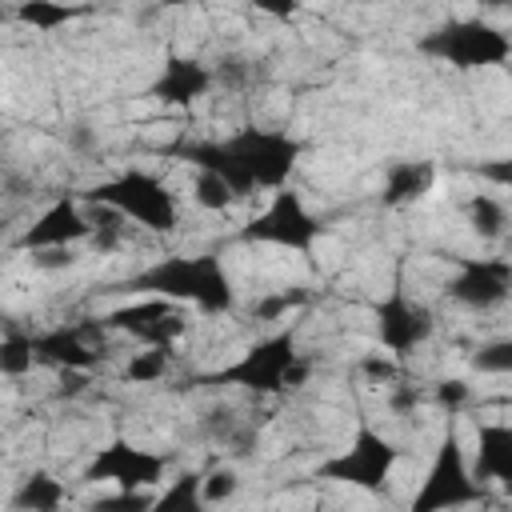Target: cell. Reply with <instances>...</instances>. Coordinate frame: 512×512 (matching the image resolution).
Returning a JSON list of instances; mask_svg holds the SVG:
<instances>
[{
    "label": "cell",
    "mask_w": 512,
    "mask_h": 512,
    "mask_svg": "<svg viewBox=\"0 0 512 512\" xmlns=\"http://www.w3.org/2000/svg\"><path fill=\"white\" fill-rule=\"evenodd\" d=\"M76 240H88V216L80 212L76 196L56 200L36 216V224L20 236V248L28 252H52V248H72Z\"/></svg>",
    "instance_id": "cell-14"
},
{
    "label": "cell",
    "mask_w": 512,
    "mask_h": 512,
    "mask_svg": "<svg viewBox=\"0 0 512 512\" xmlns=\"http://www.w3.org/2000/svg\"><path fill=\"white\" fill-rule=\"evenodd\" d=\"M168 368H172V352H168V348H148V352L128 356L124 380H128V384H156V380L168 376Z\"/></svg>",
    "instance_id": "cell-26"
},
{
    "label": "cell",
    "mask_w": 512,
    "mask_h": 512,
    "mask_svg": "<svg viewBox=\"0 0 512 512\" xmlns=\"http://www.w3.org/2000/svg\"><path fill=\"white\" fill-rule=\"evenodd\" d=\"M360 372H364L368 380H376V384H400V364L388 360V356H368V360H360Z\"/></svg>",
    "instance_id": "cell-32"
},
{
    "label": "cell",
    "mask_w": 512,
    "mask_h": 512,
    "mask_svg": "<svg viewBox=\"0 0 512 512\" xmlns=\"http://www.w3.org/2000/svg\"><path fill=\"white\" fill-rule=\"evenodd\" d=\"M192 200H196L200 208H208V212H224V208L232 204V192H228V184H224L220 176L200 172L196 184H192Z\"/></svg>",
    "instance_id": "cell-27"
},
{
    "label": "cell",
    "mask_w": 512,
    "mask_h": 512,
    "mask_svg": "<svg viewBox=\"0 0 512 512\" xmlns=\"http://www.w3.org/2000/svg\"><path fill=\"white\" fill-rule=\"evenodd\" d=\"M8 16H12V12H8V8H0V20H8Z\"/></svg>",
    "instance_id": "cell-36"
},
{
    "label": "cell",
    "mask_w": 512,
    "mask_h": 512,
    "mask_svg": "<svg viewBox=\"0 0 512 512\" xmlns=\"http://www.w3.org/2000/svg\"><path fill=\"white\" fill-rule=\"evenodd\" d=\"M436 184V164L432 160H392L384 168V188H380V204L384 208H404L416 204L432 192Z\"/></svg>",
    "instance_id": "cell-16"
},
{
    "label": "cell",
    "mask_w": 512,
    "mask_h": 512,
    "mask_svg": "<svg viewBox=\"0 0 512 512\" xmlns=\"http://www.w3.org/2000/svg\"><path fill=\"white\" fill-rule=\"evenodd\" d=\"M80 200L100 204V208H112V212H120L124 220H136V224H144V228H152V232H172V228L180 224L176 196L164 188V180H156L152 172H140V168L92 184Z\"/></svg>",
    "instance_id": "cell-4"
},
{
    "label": "cell",
    "mask_w": 512,
    "mask_h": 512,
    "mask_svg": "<svg viewBox=\"0 0 512 512\" xmlns=\"http://www.w3.org/2000/svg\"><path fill=\"white\" fill-rule=\"evenodd\" d=\"M172 456L168 452H152V448H140L132 440H112L104 444L88 468H84V480L92 484H116V492H148L160 484V476L168 472Z\"/></svg>",
    "instance_id": "cell-9"
},
{
    "label": "cell",
    "mask_w": 512,
    "mask_h": 512,
    "mask_svg": "<svg viewBox=\"0 0 512 512\" xmlns=\"http://www.w3.org/2000/svg\"><path fill=\"white\" fill-rule=\"evenodd\" d=\"M456 276L448 284V296L472 312H492L508 300L512 288V260L504 256H460Z\"/></svg>",
    "instance_id": "cell-12"
},
{
    "label": "cell",
    "mask_w": 512,
    "mask_h": 512,
    "mask_svg": "<svg viewBox=\"0 0 512 512\" xmlns=\"http://www.w3.org/2000/svg\"><path fill=\"white\" fill-rule=\"evenodd\" d=\"M404 456L400 444H392L388 436H380L372 424H360L352 444L336 456H328L320 468H316V480H336V484H352V488H364V492H384L396 460Z\"/></svg>",
    "instance_id": "cell-7"
},
{
    "label": "cell",
    "mask_w": 512,
    "mask_h": 512,
    "mask_svg": "<svg viewBox=\"0 0 512 512\" xmlns=\"http://www.w3.org/2000/svg\"><path fill=\"white\" fill-rule=\"evenodd\" d=\"M420 52L452 68H492L512 56V40L488 20H448L420 36Z\"/></svg>",
    "instance_id": "cell-6"
},
{
    "label": "cell",
    "mask_w": 512,
    "mask_h": 512,
    "mask_svg": "<svg viewBox=\"0 0 512 512\" xmlns=\"http://www.w3.org/2000/svg\"><path fill=\"white\" fill-rule=\"evenodd\" d=\"M236 488H240L236 468L220 464V468L204 472V504H208V508H212V504H220V500H232V496H236Z\"/></svg>",
    "instance_id": "cell-28"
},
{
    "label": "cell",
    "mask_w": 512,
    "mask_h": 512,
    "mask_svg": "<svg viewBox=\"0 0 512 512\" xmlns=\"http://www.w3.org/2000/svg\"><path fill=\"white\" fill-rule=\"evenodd\" d=\"M152 496L148 492H116V496H100L88 504V512H148Z\"/></svg>",
    "instance_id": "cell-30"
},
{
    "label": "cell",
    "mask_w": 512,
    "mask_h": 512,
    "mask_svg": "<svg viewBox=\"0 0 512 512\" xmlns=\"http://www.w3.org/2000/svg\"><path fill=\"white\" fill-rule=\"evenodd\" d=\"M148 512H208L204 504V472H180L168 480L160 496H152Z\"/></svg>",
    "instance_id": "cell-20"
},
{
    "label": "cell",
    "mask_w": 512,
    "mask_h": 512,
    "mask_svg": "<svg viewBox=\"0 0 512 512\" xmlns=\"http://www.w3.org/2000/svg\"><path fill=\"white\" fill-rule=\"evenodd\" d=\"M104 336H108V328L100 320L64 324V328L32 336V352H36V364H48L60 372H92L96 364L108 360Z\"/></svg>",
    "instance_id": "cell-10"
},
{
    "label": "cell",
    "mask_w": 512,
    "mask_h": 512,
    "mask_svg": "<svg viewBox=\"0 0 512 512\" xmlns=\"http://www.w3.org/2000/svg\"><path fill=\"white\" fill-rule=\"evenodd\" d=\"M304 304H308V292H304V288L264 292V296H256V300H252L248 316H252V320H260V324H272V320H284L288 312H296V308H304Z\"/></svg>",
    "instance_id": "cell-24"
},
{
    "label": "cell",
    "mask_w": 512,
    "mask_h": 512,
    "mask_svg": "<svg viewBox=\"0 0 512 512\" xmlns=\"http://www.w3.org/2000/svg\"><path fill=\"white\" fill-rule=\"evenodd\" d=\"M64 500H68V488L52 472H28L20 480V488L12 492V508L16 512H60Z\"/></svg>",
    "instance_id": "cell-18"
},
{
    "label": "cell",
    "mask_w": 512,
    "mask_h": 512,
    "mask_svg": "<svg viewBox=\"0 0 512 512\" xmlns=\"http://www.w3.org/2000/svg\"><path fill=\"white\" fill-rule=\"evenodd\" d=\"M32 368H36L32 336L20 328H8V336L0 340V376H28Z\"/></svg>",
    "instance_id": "cell-22"
},
{
    "label": "cell",
    "mask_w": 512,
    "mask_h": 512,
    "mask_svg": "<svg viewBox=\"0 0 512 512\" xmlns=\"http://www.w3.org/2000/svg\"><path fill=\"white\" fill-rule=\"evenodd\" d=\"M432 328H436L432 308L420 304V300H412V296L404 292V284H396V288L376 304V336H380V344H384L388 352H396V356L420 348V344L432 336Z\"/></svg>",
    "instance_id": "cell-13"
},
{
    "label": "cell",
    "mask_w": 512,
    "mask_h": 512,
    "mask_svg": "<svg viewBox=\"0 0 512 512\" xmlns=\"http://www.w3.org/2000/svg\"><path fill=\"white\" fill-rule=\"evenodd\" d=\"M472 480L512 484V428L508 424H480V452H476Z\"/></svg>",
    "instance_id": "cell-17"
},
{
    "label": "cell",
    "mask_w": 512,
    "mask_h": 512,
    "mask_svg": "<svg viewBox=\"0 0 512 512\" xmlns=\"http://www.w3.org/2000/svg\"><path fill=\"white\" fill-rule=\"evenodd\" d=\"M432 400H436V408H444L448 416H456V412H464V408H468L472 388H468L464 380H440V384L432 388Z\"/></svg>",
    "instance_id": "cell-29"
},
{
    "label": "cell",
    "mask_w": 512,
    "mask_h": 512,
    "mask_svg": "<svg viewBox=\"0 0 512 512\" xmlns=\"http://www.w3.org/2000/svg\"><path fill=\"white\" fill-rule=\"evenodd\" d=\"M472 364H476L480 372L504 376V372L512 368V344H508V340H492V344H484V348L472 356Z\"/></svg>",
    "instance_id": "cell-31"
},
{
    "label": "cell",
    "mask_w": 512,
    "mask_h": 512,
    "mask_svg": "<svg viewBox=\"0 0 512 512\" xmlns=\"http://www.w3.org/2000/svg\"><path fill=\"white\" fill-rule=\"evenodd\" d=\"M464 216H468V224H472V232H476L480 240H500L504 228H508V208H504V200H496L492 192L468 196Z\"/></svg>",
    "instance_id": "cell-21"
},
{
    "label": "cell",
    "mask_w": 512,
    "mask_h": 512,
    "mask_svg": "<svg viewBox=\"0 0 512 512\" xmlns=\"http://www.w3.org/2000/svg\"><path fill=\"white\" fill-rule=\"evenodd\" d=\"M124 292H140V296H160L168 304H196L208 316H228L236 312V288L224 272V260L216 252H176L164 256L148 268H140L136 276L124 280Z\"/></svg>",
    "instance_id": "cell-2"
},
{
    "label": "cell",
    "mask_w": 512,
    "mask_h": 512,
    "mask_svg": "<svg viewBox=\"0 0 512 512\" xmlns=\"http://www.w3.org/2000/svg\"><path fill=\"white\" fill-rule=\"evenodd\" d=\"M476 500H484V484L472 480V472L464 464L460 432L448 424L440 436V448L428 464V476L420 480V488L404 512H452V508H464Z\"/></svg>",
    "instance_id": "cell-5"
},
{
    "label": "cell",
    "mask_w": 512,
    "mask_h": 512,
    "mask_svg": "<svg viewBox=\"0 0 512 512\" xmlns=\"http://www.w3.org/2000/svg\"><path fill=\"white\" fill-rule=\"evenodd\" d=\"M484 176H492V180H500V184H508L512 180V168L508 164H488V168H480Z\"/></svg>",
    "instance_id": "cell-35"
},
{
    "label": "cell",
    "mask_w": 512,
    "mask_h": 512,
    "mask_svg": "<svg viewBox=\"0 0 512 512\" xmlns=\"http://www.w3.org/2000/svg\"><path fill=\"white\" fill-rule=\"evenodd\" d=\"M320 232H324V224L304 208L300 192L280 188V192L272 196V204H268L260 216H252L236 236H240L244 244H276V248L308 252V248L320 240Z\"/></svg>",
    "instance_id": "cell-8"
},
{
    "label": "cell",
    "mask_w": 512,
    "mask_h": 512,
    "mask_svg": "<svg viewBox=\"0 0 512 512\" xmlns=\"http://www.w3.org/2000/svg\"><path fill=\"white\" fill-rule=\"evenodd\" d=\"M212 84H216V80H212V68H208V64L188 60V56H172V60L160 68V76L152 80L148 96L160 100V104H172V108H192L200 96L212 92Z\"/></svg>",
    "instance_id": "cell-15"
},
{
    "label": "cell",
    "mask_w": 512,
    "mask_h": 512,
    "mask_svg": "<svg viewBox=\"0 0 512 512\" xmlns=\"http://www.w3.org/2000/svg\"><path fill=\"white\" fill-rule=\"evenodd\" d=\"M388 404H392L396 412H408V408H416V404H420V388H416V384H392Z\"/></svg>",
    "instance_id": "cell-33"
},
{
    "label": "cell",
    "mask_w": 512,
    "mask_h": 512,
    "mask_svg": "<svg viewBox=\"0 0 512 512\" xmlns=\"http://www.w3.org/2000/svg\"><path fill=\"white\" fill-rule=\"evenodd\" d=\"M100 324L108 332H128L148 348H172V340H180L188 332L184 312L176 304L160 300V296H148V300H136V304H120V308L104 312Z\"/></svg>",
    "instance_id": "cell-11"
},
{
    "label": "cell",
    "mask_w": 512,
    "mask_h": 512,
    "mask_svg": "<svg viewBox=\"0 0 512 512\" xmlns=\"http://www.w3.org/2000/svg\"><path fill=\"white\" fill-rule=\"evenodd\" d=\"M204 432H208L220 448H228V452H236V456H248L252 444H256V424L240 420L232 408H212V412H204Z\"/></svg>",
    "instance_id": "cell-19"
},
{
    "label": "cell",
    "mask_w": 512,
    "mask_h": 512,
    "mask_svg": "<svg viewBox=\"0 0 512 512\" xmlns=\"http://www.w3.org/2000/svg\"><path fill=\"white\" fill-rule=\"evenodd\" d=\"M20 24H32L36 32H52V28H60V24H68V20H76V16H84V8H68V4H48V0H32V4H20L16 12H12Z\"/></svg>",
    "instance_id": "cell-23"
},
{
    "label": "cell",
    "mask_w": 512,
    "mask_h": 512,
    "mask_svg": "<svg viewBox=\"0 0 512 512\" xmlns=\"http://www.w3.org/2000/svg\"><path fill=\"white\" fill-rule=\"evenodd\" d=\"M180 160H188L200 172H212L228 184L232 200L256 196L260 188H288V176L300 160V140L280 128H240L224 140H196L176 148Z\"/></svg>",
    "instance_id": "cell-1"
},
{
    "label": "cell",
    "mask_w": 512,
    "mask_h": 512,
    "mask_svg": "<svg viewBox=\"0 0 512 512\" xmlns=\"http://www.w3.org/2000/svg\"><path fill=\"white\" fill-rule=\"evenodd\" d=\"M76 256L68 248H52V252H36V268H68Z\"/></svg>",
    "instance_id": "cell-34"
},
{
    "label": "cell",
    "mask_w": 512,
    "mask_h": 512,
    "mask_svg": "<svg viewBox=\"0 0 512 512\" xmlns=\"http://www.w3.org/2000/svg\"><path fill=\"white\" fill-rule=\"evenodd\" d=\"M88 240L96 252H116L124 244V216L112 212V208H100L92 204V216H88Z\"/></svg>",
    "instance_id": "cell-25"
},
{
    "label": "cell",
    "mask_w": 512,
    "mask_h": 512,
    "mask_svg": "<svg viewBox=\"0 0 512 512\" xmlns=\"http://www.w3.org/2000/svg\"><path fill=\"white\" fill-rule=\"evenodd\" d=\"M300 328L288 324L264 340H256L240 360L204 372V376H188L184 384L192 388H248L256 396H272V392H296L308 384L312 376V360L296 348Z\"/></svg>",
    "instance_id": "cell-3"
}]
</instances>
